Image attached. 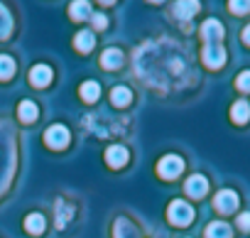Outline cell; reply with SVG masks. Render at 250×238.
Segmentation results:
<instances>
[{
	"label": "cell",
	"mask_w": 250,
	"mask_h": 238,
	"mask_svg": "<svg viewBox=\"0 0 250 238\" xmlns=\"http://www.w3.org/2000/svg\"><path fill=\"white\" fill-rule=\"evenodd\" d=\"M167 216H169V221H172L174 226H189V223H191V218H194V209H191V204H187V201L177 199V201H172V204H169Z\"/></svg>",
	"instance_id": "1"
},
{
	"label": "cell",
	"mask_w": 250,
	"mask_h": 238,
	"mask_svg": "<svg viewBox=\"0 0 250 238\" xmlns=\"http://www.w3.org/2000/svg\"><path fill=\"white\" fill-rule=\"evenodd\" d=\"M182 170H184V160L177 157V155H167V157H162L160 165H157V174H160L162 179H174V177L182 174Z\"/></svg>",
	"instance_id": "2"
},
{
	"label": "cell",
	"mask_w": 250,
	"mask_h": 238,
	"mask_svg": "<svg viewBox=\"0 0 250 238\" xmlns=\"http://www.w3.org/2000/svg\"><path fill=\"white\" fill-rule=\"evenodd\" d=\"M201 59H204V64L208 69H218L226 62V49L221 44H206L204 52H201Z\"/></svg>",
	"instance_id": "3"
},
{
	"label": "cell",
	"mask_w": 250,
	"mask_h": 238,
	"mask_svg": "<svg viewBox=\"0 0 250 238\" xmlns=\"http://www.w3.org/2000/svg\"><path fill=\"white\" fill-rule=\"evenodd\" d=\"M44 140H47V145H49V148L62 150V148H66V145H69V130H66L64 126H52V128L44 133Z\"/></svg>",
	"instance_id": "4"
},
{
	"label": "cell",
	"mask_w": 250,
	"mask_h": 238,
	"mask_svg": "<svg viewBox=\"0 0 250 238\" xmlns=\"http://www.w3.org/2000/svg\"><path fill=\"white\" fill-rule=\"evenodd\" d=\"M213 204H216V209H218L221 214H230V211H235V206H238V194H235L233 189H221V192L216 194Z\"/></svg>",
	"instance_id": "5"
},
{
	"label": "cell",
	"mask_w": 250,
	"mask_h": 238,
	"mask_svg": "<svg viewBox=\"0 0 250 238\" xmlns=\"http://www.w3.org/2000/svg\"><path fill=\"white\" fill-rule=\"evenodd\" d=\"M201 37L206 40V44H221L223 40V27L218 20H206L201 25Z\"/></svg>",
	"instance_id": "6"
},
{
	"label": "cell",
	"mask_w": 250,
	"mask_h": 238,
	"mask_svg": "<svg viewBox=\"0 0 250 238\" xmlns=\"http://www.w3.org/2000/svg\"><path fill=\"white\" fill-rule=\"evenodd\" d=\"M184 189H187V194H189V196L201 199V196L208 192V182H206V177H204V174H191V177L187 179Z\"/></svg>",
	"instance_id": "7"
},
{
	"label": "cell",
	"mask_w": 250,
	"mask_h": 238,
	"mask_svg": "<svg viewBox=\"0 0 250 238\" xmlns=\"http://www.w3.org/2000/svg\"><path fill=\"white\" fill-rule=\"evenodd\" d=\"M105 162L110 167H123L125 162H128V150H125L123 145H110L105 150Z\"/></svg>",
	"instance_id": "8"
},
{
	"label": "cell",
	"mask_w": 250,
	"mask_h": 238,
	"mask_svg": "<svg viewBox=\"0 0 250 238\" xmlns=\"http://www.w3.org/2000/svg\"><path fill=\"white\" fill-rule=\"evenodd\" d=\"M30 81H32V86H47L49 81H52V69L49 66H44V64H37L32 71H30Z\"/></svg>",
	"instance_id": "9"
},
{
	"label": "cell",
	"mask_w": 250,
	"mask_h": 238,
	"mask_svg": "<svg viewBox=\"0 0 250 238\" xmlns=\"http://www.w3.org/2000/svg\"><path fill=\"white\" fill-rule=\"evenodd\" d=\"M230 118H233L238 126L248 123V121H250V103H248V101H235L233 108H230Z\"/></svg>",
	"instance_id": "10"
},
{
	"label": "cell",
	"mask_w": 250,
	"mask_h": 238,
	"mask_svg": "<svg viewBox=\"0 0 250 238\" xmlns=\"http://www.w3.org/2000/svg\"><path fill=\"white\" fill-rule=\"evenodd\" d=\"M230 236H233V231H230V226L223 223V221H213V223H208V228H206V238H230Z\"/></svg>",
	"instance_id": "11"
},
{
	"label": "cell",
	"mask_w": 250,
	"mask_h": 238,
	"mask_svg": "<svg viewBox=\"0 0 250 238\" xmlns=\"http://www.w3.org/2000/svg\"><path fill=\"white\" fill-rule=\"evenodd\" d=\"M74 44H76L79 52H91V47L96 44V37H93L91 30H81V32L74 37Z\"/></svg>",
	"instance_id": "12"
},
{
	"label": "cell",
	"mask_w": 250,
	"mask_h": 238,
	"mask_svg": "<svg viewBox=\"0 0 250 238\" xmlns=\"http://www.w3.org/2000/svg\"><path fill=\"white\" fill-rule=\"evenodd\" d=\"M101 64H103V69H118L123 64V52L120 49H105L103 57H101Z\"/></svg>",
	"instance_id": "13"
},
{
	"label": "cell",
	"mask_w": 250,
	"mask_h": 238,
	"mask_svg": "<svg viewBox=\"0 0 250 238\" xmlns=\"http://www.w3.org/2000/svg\"><path fill=\"white\" fill-rule=\"evenodd\" d=\"M79 91H81V98L88 101V103L98 101V96H101V86H98V81H83Z\"/></svg>",
	"instance_id": "14"
},
{
	"label": "cell",
	"mask_w": 250,
	"mask_h": 238,
	"mask_svg": "<svg viewBox=\"0 0 250 238\" xmlns=\"http://www.w3.org/2000/svg\"><path fill=\"white\" fill-rule=\"evenodd\" d=\"M130 98H133V93H130V88H125V86H115L113 91H110V101H113V106H128L130 103Z\"/></svg>",
	"instance_id": "15"
},
{
	"label": "cell",
	"mask_w": 250,
	"mask_h": 238,
	"mask_svg": "<svg viewBox=\"0 0 250 238\" xmlns=\"http://www.w3.org/2000/svg\"><path fill=\"white\" fill-rule=\"evenodd\" d=\"M18 115H20L22 123H32L35 118H37V106H35L32 101H22V103L18 106Z\"/></svg>",
	"instance_id": "16"
},
{
	"label": "cell",
	"mask_w": 250,
	"mask_h": 238,
	"mask_svg": "<svg viewBox=\"0 0 250 238\" xmlns=\"http://www.w3.org/2000/svg\"><path fill=\"white\" fill-rule=\"evenodd\" d=\"M115 238H138V231L133 223H128L125 218H120L115 223Z\"/></svg>",
	"instance_id": "17"
},
{
	"label": "cell",
	"mask_w": 250,
	"mask_h": 238,
	"mask_svg": "<svg viewBox=\"0 0 250 238\" xmlns=\"http://www.w3.org/2000/svg\"><path fill=\"white\" fill-rule=\"evenodd\" d=\"M25 228H27V233H42L44 231V216L42 214H30L25 218Z\"/></svg>",
	"instance_id": "18"
},
{
	"label": "cell",
	"mask_w": 250,
	"mask_h": 238,
	"mask_svg": "<svg viewBox=\"0 0 250 238\" xmlns=\"http://www.w3.org/2000/svg\"><path fill=\"white\" fill-rule=\"evenodd\" d=\"M15 74V62L8 54H0V81H5Z\"/></svg>",
	"instance_id": "19"
},
{
	"label": "cell",
	"mask_w": 250,
	"mask_h": 238,
	"mask_svg": "<svg viewBox=\"0 0 250 238\" xmlns=\"http://www.w3.org/2000/svg\"><path fill=\"white\" fill-rule=\"evenodd\" d=\"M196 10H199V3H177L174 5V15L179 20H187V18L196 15Z\"/></svg>",
	"instance_id": "20"
},
{
	"label": "cell",
	"mask_w": 250,
	"mask_h": 238,
	"mask_svg": "<svg viewBox=\"0 0 250 238\" xmlns=\"http://www.w3.org/2000/svg\"><path fill=\"white\" fill-rule=\"evenodd\" d=\"M71 214H74V209L69 206V204H57V226L59 228H64L66 223H69V218H71Z\"/></svg>",
	"instance_id": "21"
},
{
	"label": "cell",
	"mask_w": 250,
	"mask_h": 238,
	"mask_svg": "<svg viewBox=\"0 0 250 238\" xmlns=\"http://www.w3.org/2000/svg\"><path fill=\"white\" fill-rule=\"evenodd\" d=\"M69 15H71L74 20H83V18L91 15V5H88V3H71Z\"/></svg>",
	"instance_id": "22"
},
{
	"label": "cell",
	"mask_w": 250,
	"mask_h": 238,
	"mask_svg": "<svg viewBox=\"0 0 250 238\" xmlns=\"http://www.w3.org/2000/svg\"><path fill=\"white\" fill-rule=\"evenodd\" d=\"M10 30H13V18L3 5H0V37H8Z\"/></svg>",
	"instance_id": "23"
},
{
	"label": "cell",
	"mask_w": 250,
	"mask_h": 238,
	"mask_svg": "<svg viewBox=\"0 0 250 238\" xmlns=\"http://www.w3.org/2000/svg\"><path fill=\"white\" fill-rule=\"evenodd\" d=\"M235 86L240 88V91H250V71H243V74H238V79H235Z\"/></svg>",
	"instance_id": "24"
},
{
	"label": "cell",
	"mask_w": 250,
	"mask_h": 238,
	"mask_svg": "<svg viewBox=\"0 0 250 238\" xmlns=\"http://www.w3.org/2000/svg\"><path fill=\"white\" fill-rule=\"evenodd\" d=\"M228 8H230V13H235V15H243V13H250V3H228Z\"/></svg>",
	"instance_id": "25"
},
{
	"label": "cell",
	"mask_w": 250,
	"mask_h": 238,
	"mask_svg": "<svg viewBox=\"0 0 250 238\" xmlns=\"http://www.w3.org/2000/svg\"><path fill=\"white\" fill-rule=\"evenodd\" d=\"M91 20H93V25H96L98 30H103V27L108 25V20H105V15H101V13H91Z\"/></svg>",
	"instance_id": "26"
},
{
	"label": "cell",
	"mask_w": 250,
	"mask_h": 238,
	"mask_svg": "<svg viewBox=\"0 0 250 238\" xmlns=\"http://www.w3.org/2000/svg\"><path fill=\"white\" fill-rule=\"evenodd\" d=\"M238 226H240V231H250V211L238 216Z\"/></svg>",
	"instance_id": "27"
},
{
	"label": "cell",
	"mask_w": 250,
	"mask_h": 238,
	"mask_svg": "<svg viewBox=\"0 0 250 238\" xmlns=\"http://www.w3.org/2000/svg\"><path fill=\"white\" fill-rule=\"evenodd\" d=\"M243 42H245V44L250 47V25H248V27L243 30Z\"/></svg>",
	"instance_id": "28"
}]
</instances>
